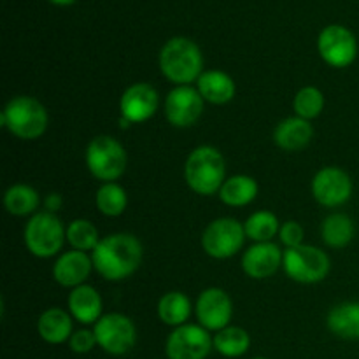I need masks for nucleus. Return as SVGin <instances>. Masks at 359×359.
<instances>
[{
	"label": "nucleus",
	"mask_w": 359,
	"mask_h": 359,
	"mask_svg": "<svg viewBox=\"0 0 359 359\" xmlns=\"http://www.w3.org/2000/svg\"><path fill=\"white\" fill-rule=\"evenodd\" d=\"M354 231H356L354 221L342 212L330 214L321 224L323 241L328 248L333 249H344L349 245L354 238Z\"/></svg>",
	"instance_id": "nucleus-25"
},
{
	"label": "nucleus",
	"mask_w": 359,
	"mask_h": 359,
	"mask_svg": "<svg viewBox=\"0 0 359 359\" xmlns=\"http://www.w3.org/2000/svg\"><path fill=\"white\" fill-rule=\"evenodd\" d=\"M119 111L130 123L147 121L158 111V91L147 83L132 84L123 91Z\"/></svg>",
	"instance_id": "nucleus-15"
},
{
	"label": "nucleus",
	"mask_w": 359,
	"mask_h": 359,
	"mask_svg": "<svg viewBox=\"0 0 359 359\" xmlns=\"http://www.w3.org/2000/svg\"><path fill=\"white\" fill-rule=\"evenodd\" d=\"M67 304L70 316L81 325H95L102 318V297L90 284L74 287Z\"/></svg>",
	"instance_id": "nucleus-19"
},
{
	"label": "nucleus",
	"mask_w": 359,
	"mask_h": 359,
	"mask_svg": "<svg viewBox=\"0 0 359 359\" xmlns=\"http://www.w3.org/2000/svg\"><path fill=\"white\" fill-rule=\"evenodd\" d=\"M328 330L344 340H359V302H344L330 311Z\"/></svg>",
	"instance_id": "nucleus-22"
},
{
	"label": "nucleus",
	"mask_w": 359,
	"mask_h": 359,
	"mask_svg": "<svg viewBox=\"0 0 359 359\" xmlns=\"http://www.w3.org/2000/svg\"><path fill=\"white\" fill-rule=\"evenodd\" d=\"M93 269L105 280L128 279L142 263V245L139 238L130 233H112L100 238L91 252Z\"/></svg>",
	"instance_id": "nucleus-1"
},
{
	"label": "nucleus",
	"mask_w": 359,
	"mask_h": 359,
	"mask_svg": "<svg viewBox=\"0 0 359 359\" xmlns=\"http://www.w3.org/2000/svg\"><path fill=\"white\" fill-rule=\"evenodd\" d=\"M245 241L244 224L233 217H219L205 228L202 248L210 258L228 259L237 255Z\"/></svg>",
	"instance_id": "nucleus-9"
},
{
	"label": "nucleus",
	"mask_w": 359,
	"mask_h": 359,
	"mask_svg": "<svg viewBox=\"0 0 359 359\" xmlns=\"http://www.w3.org/2000/svg\"><path fill=\"white\" fill-rule=\"evenodd\" d=\"M97 209L107 217L121 216L128 205V196L123 186L118 182H104L95 195Z\"/></svg>",
	"instance_id": "nucleus-28"
},
{
	"label": "nucleus",
	"mask_w": 359,
	"mask_h": 359,
	"mask_svg": "<svg viewBox=\"0 0 359 359\" xmlns=\"http://www.w3.org/2000/svg\"><path fill=\"white\" fill-rule=\"evenodd\" d=\"M318 51L330 67L346 69L358 56L356 37L342 25H330L319 34Z\"/></svg>",
	"instance_id": "nucleus-10"
},
{
	"label": "nucleus",
	"mask_w": 359,
	"mask_h": 359,
	"mask_svg": "<svg viewBox=\"0 0 359 359\" xmlns=\"http://www.w3.org/2000/svg\"><path fill=\"white\" fill-rule=\"evenodd\" d=\"M214 347L209 332L200 325H182L168 335V359H205Z\"/></svg>",
	"instance_id": "nucleus-12"
},
{
	"label": "nucleus",
	"mask_w": 359,
	"mask_h": 359,
	"mask_svg": "<svg viewBox=\"0 0 359 359\" xmlns=\"http://www.w3.org/2000/svg\"><path fill=\"white\" fill-rule=\"evenodd\" d=\"M41 203V196L32 186L28 184H14L4 195V205L6 210L13 216H30L37 210Z\"/></svg>",
	"instance_id": "nucleus-27"
},
{
	"label": "nucleus",
	"mask_w": 359,
	"mask_h": 359,
	"mask_svg": "<svg viewBox=\"0 0 359 359\" xmlns=\"http://www.w3.org/2000/svg\"><path fill=\"white\" fill-rule=\"evenodd\" d=\"M160 69L175 86H189L203 74L202 51L191 39H170L160 51Z\"/></svg>",
	"instance_id": "nucleus-2"
},
{
	"label": "nucleus",
	"mask_w": 359,
	"mask_h": 359,
	"mask_svg": "<svg viewBox=\"0 0 359 359\" xmlns=\"http://www.w3.org/2000/svg\"><path fill=\"white\" fill-rule=\"evenodd\" d=\"M67 242H69L74 251L93 252L98 242H100V237H98L97 226L91 221L74 219L67 228Z\"/></svg>",
	"instance_id": "nucleus-30"
},
{
	"label": "nucleus",
	"mask_w": 359,
	"mask_h": 359,
	"mask_svg": "<svg viewBox=\"0 0 359 359\" xmlns=\"http://www.w3.org/2000/svg\"><path fill=\"white\" fill-rule=\"evenodd\" d=\"M304 237H305V231L304 226L297 221H286V223L280 226L279 231V238L286 249H293L298 248V245H304Z\"/></svg>",
	"instance_id": "nucleus-32"
},
{
	"label": "nucleus",
	"mask_w": 359,
	"mask_h": 359,
	"mask_svg": "<svg viewBox=\"0 0 359 359\" xmlns=\"http://www.w3.org/2000/svg\"><path fill=\"white\" fill-rule=\"evenodd\" d=\"M25 245L28 252L35 258H53L62 251L63 241L67 238V230L56 214L37 212L30 217L23 231Z\"/></svg>",
	"instance_id": "nucleus-6"
},
{
	"label": "nucleus",
	"mask_w": 359,
	"mask_h": 359,
	"mask_svg": "<svg viewBox=\"0 0 359 359\" xmlns=\"http://www.w3.org/2000/svg\"><path fill=\"white\" fill-rule=\"evenodd\" d=\"M196 90L209 104L224 105L233 100L237 93L235 81L223 70H205L196 81Z\"/></svg>",
	"instance_id": "nucleus-20"
},
{
	"label": "nucleus",
	"mask_w": 359,
	"mask_h": 359,
	"mask_svg": "<svg viewBox=\"0 0 359 359\" xmlns=\"http://www.w3.org/2000/svg\"><path fill=\"white\" fill-rule=\"evenodd\" d=\"M51 4H55V6H70V4H74L76 0H49Z\"/></svg>",
	"instance_id": "nucleus-35"
},
{
	"label": "nucleus",
	"mask_w": 359,
	"mask_h": 359,
	"mask_svg": "<svg viewBox=\"0 0 359 359\" xmlns=\"http://www.w3.org/2000/svg\"><path fill=\"white\" fill-rule=\"evenodd\" d=\"M203 98L193 86H175L165 100V118L175 128H188L200 119L203 112Z\"/></svg>",
	"instance_id": "nucleus-13"
},
{
	"label": "nucleus",
	"mask_w": 359,
	"mask_h": 359,
	"mask_svg": "<svg viewBox=\"0 0 359 359\" xmlns=\"http://www.w3.org/2000/svg\"><path fill=\"white\" fill-rule=\"evenodd\" d=\"M128 156L121 142L111 135H98L86 147V167L95 179L114 182L126 172Z\"/></svg>",
	"instance_id": "nucleus-5"
},
{
	"label": "nucleus",
	"mask_w": 359,
	"mask_h": 359,
	"mask_svg": "<svg viewBox=\"0 0 359 359\" xmlns=\"http://www.w3.org/2000/svg\"><path fill=\"white\" fill-rule=\"evenodd\" d=\"M258 182L249 175H233L219 189V200L228 207H245L258 196Z\"/></svg>",
	"instance_id": "nucleus-23"
},
{
	"label": "nucleus",
	"mask_w": 359,
	"mask_h": 359,
	"mask_svg": "<svg viewBox=\"0 0 359 359\" xmlns=\"http://www.w3.org/2000/svg\"><path fill=\"white\" fill-rule=\"evenodd\" d=\"M214 349L224 358H241L251 347V337L244 328L238 326H226L217 332L212 339Z\"/></svg>",
	"instance_id": "nucleus-26"
},
{
	"label": "nucleus",
	"mask_w": 359,
	"mask_h": 359,
	"mask_svg": "<svg viewBox=\"0 0 359 359\" xmlns=\"http://www.w3.org/2000/svg\"><path fill=\"white\" fill-rule=\"evenodd\" d=\"M312 195L316 202L328 209L344 205L353 196V181L346 170L339 167H325L312 179Z\"/></svg>",
	"instance_id": "nucleus-11"
},
{
	"label": "nucleus",
	"mask_w": 359,
	"mask_h": 359,
	"mask_svg": "<svg viewBox=\"0 0 359 359\" xmlns=\"http://www.w3.org/2000/svg\"><path fill=\"white\" fill-rule=\"evenodd\" d=\"M328 255L316 245H298L286 249L283 256V269L290 279L300 284H318L330 272Z\"/></svg>",
	"instance_id": "nucleus-7"
},
{
	"label": "nucleus",
	"mask_w": 359,
	"mask_h": 359,
	"mask_svg": "<svg viewBox=\"0 0 359 359\" xmlns=\"http://www.w3.org/2000/svg\"><path fill=\"white\" fill-rule=\"evenodd\" d=\"M72 319L70 312L63 311V309H48L42 312L37 321L39 337L51 346L69 342L72 337Z\"/></svg>",
	"instance_id": "nucleus-21"
},
{
	"label": "nucleus",
	"mask_w": 359,
	"mask_h": 359,
	"mask_svg": "<svg viewBox=\"0 0 359 359\" xmlns=\"http://www.w3.org/2000/svg\"><path fill=\"white\" fill-rule=\"evenodd\" d=\"M97 346L111 356H123L135 347L137 328L132 319L119 312L105 314L95 323Z\"/></svg>",
	"instance_id": "nucleus-8"
},
{
	"label": "nucleus",
	"mask_w": 359,
	"mask_h": 359,
	"mask_svg": "<svg viewBox=\"0 0 359 359\" xmlns=\"http://www.w3.org/2000/svg\"><path fill=\"white\" fill-rule=\"evenodd\" d=\"M312 137H314V128H312L311 121L298 118V116L283 119L273 130V142L287 153L305 149L311 144Z\"/></svg>",
	"instance_id": "nucleus-18"
},
{
	"label": "nucleus",
	"mask_w": 359,
	"mask_h": 359,
	"mask_svg": "<svg viewBox=\"0 0 359 359\" xmlns=\"http://www.w3.org/2000/svg\"><path fill=\"white\" fill-rule=\"evenodd\" d=\"M91 269H93L91 256L83 251H67L53 265V277L60 286L74 290V287L86 284Z\"/></svg>",
	"instance_id": "nucleus-17"
},
{
	"label": "nucleus",
	"mask_w": 359,
	"mask_h": 359,
	"mask_svg": "<svg viewBox=\"0 0 359 359\" xmlns=\"http://www.w3.org/2000/svg\"><path fill=\"white\" fill-rule=\"evenodd\" d=\"M252 359H265V358H252Z\"/></svg>",
	"instance_id": "nucleus-36"
},
{
	"label": "nucleus",
	"mask_w": 359,
	"mask_h": 359,
	"mask_svg": "<svg viewBox=\"0 0 359 359\" xmlns=\"http://www.w3.org/2000/svg\"><path fill=\"white\" fill-rule=\"evenodd\" d=\"M226 175V161L219 149L212 146H200L189 153L184 165V179L189 189L200 196L219 193Z\"/></svg>",
	"instance_id": "nucleus-3"
},
{
	"label": "nucleus",
	"mask_w": 359,
	"mask_h": 359,
	"mask_svg": "<svg viewBox=\"0 0 359 359\" xmlns=\"http://www.w3.org/2000/svg\"><path fill=\"white\" fill-rule=\"evenodd\" d=\"M293 109L298 118H304L307 121L318 118L325 109V95L316 86H304L293 100Z\"/></svg>",
	"instance_id": "nucleus-31"
},
{
	"label": "nucleus",
	"mask_w": 359,
	"mask_h": 359,
	"mask_svg": "<svg viewBox=\"0 0 359 359\" xmlns=\"http://www.w3.org/2000/svg\"><path fill=\"white\" fill-rule=\"evenodd\" d=\"M196 319L207 332H221L230 326L233 316V304L228 293L221 287H207L196 300Z\"/></svg>",
	"instance_id": "nucleus-14"
},
{
	"label": "nucleus",
	"mask_w": 359,
	"mask_h": 359,
	"mask_svg": "<svg viewBox=\"0 0 359 359\" xmlns=\"http://www.w3.org/2000/svg\"><path fill=\"white\" fill-rule=\"evenodd\" d=\"M189 316H191V302L181 291L165 293L158 302V318L163 325L179 328L186 325Z\"/></svg>",
	"instance_id": "nucleus-24"
},
{
	"label": "nucleus",
	"mask_w": 359,
	"mask_h": 359,
	"mask_svg": "<svg viewBox=\"0 0 359 359\" xmlns=\"http://www.w3.org/2000/svg\"><path fill=\"white\" fill-rule=\"evenodd\" d=\"M245 237L258 242H272L273 237H277L280 231V223L277 216L270 210H258L251 214L248 221L244 223Z\"/></svg>",
	"instance_id": "nucleus-29"
},
{
	"label": "nucleus",
	"mask_w": 359,
	"mask_h": 359,
	"mask_svg": "<svg viewBox=\"0 0 359 359\" xmlns=\"http://www.w3.org/2000/svg\"><path fill=\"white\" fill-rule=\"evenodd\" d=\"M4 128L21 140H35L48 130V111L34 97L20 95L7 102L0 116Z\"/></svg>",
	"instance_id": "nucleus-4"
},
{
	"label": "nucleus",
	"mask_w": 359,
	"mask_h": 359,
	"mask_svg": "<svg viewBox=\"0 0 359 359\" xmlns=\"http://www.w3.org/2000/svg\"><path fill=\"white\" fill-rule=\"evenodd\" d=\"M284 252L273 242H258L242 256V270L251 279H269L283 266Z\"/></svg>",
	"instance_id": "nucleus-16"
},
{
	"label": "nucleus",
	"mask_w": 359,
	"mask_h": 359,
	"mask_svg": "<svg viewBox=\"0 0 359 359\" xmlns=\"http://www.w3.org/2000/svg\"><path fill=\"white\" fill-rule=\"evenodd\" d=\"M95 346H97V337L90 330H79V332L72 333L69 340L70 351L76 354H88Z\"/></svg>",
	"instance_id": "nucleus-33"
},
{
	"label": "nucleus",
	"mask_w": 359,
	"mask_h": 359,
	"mask_svg": "<svg viewBox=\"0 0 359 359\" xmlns=\"http://www.w3.org/2000/svg\"><path fill=\"white\" fill-rule=\"evenodd\" d=\"M62 205H63V198L62 195H58V193H49V195L44 198V207L48 212L55 214L56 210L62 209Z\"/></svg>",
	"instance_id": "nucleus-34"
}]
</instances>
